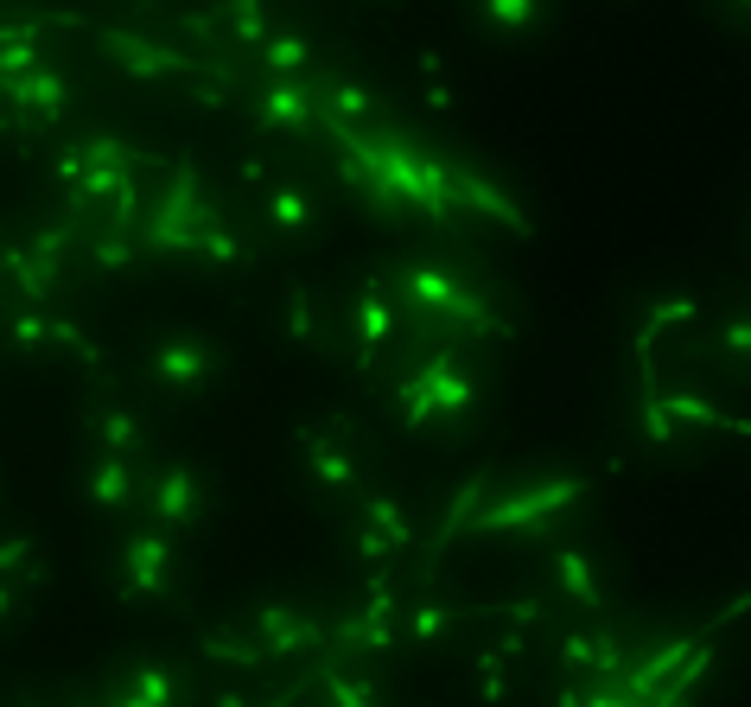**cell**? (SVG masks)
<instances>
[{
	"mask_svg": "<svg viewBox=\"0 0 751 707\" xmlns=\"http://www.w3.org/2000/svg\"><path fill=\"white\" fill-rule=\"evenodd\" d=\"M580 491H586L580 479H555V484H528V491H516V497H490L485 510L472 517V529H523V522H535V517L567 510Z\"/></svg>",
	"mask_w": 751,
	"mask_h": 707,
	"instance_id": "obj_1",
	"label": "cell"
},
{
	"mask_svg": "<svg viewBox=\"0 0 751 707\" xmlns=\"http://www.w3.org/2000/svg\"><path fill=\"white\" fill-rule=\"evenodd\" d=\"M414 294L427 299V306H440V313H452V319H485V306L465 294L458 281H440V274H414Z\"/></svg>",
	"mask_w": 751,
	"mask_h": 707,
	"instance_id": "obj_2",
	"label": "cell"
},
{
	"mask_svg": "<svg viewBox=\"0 0 751 707\" xmlns=\"http://www.w3.org/2000/svg\"><path fill=\"white\" fill-rule=\"evenodd\" d=\"M555 574H561V587L580 599V605H599V580L586 574V561H580V555H561V561H555Z\"/></svg>",
	"mask_w": 751,
	"mask_h": 707,
	"instance_id": "obj_3",
	"label": "cell"
},
{
	"mask_svg": "<svg viewBox=\"0 0 751 707\" xmlns=\"http://www.w3.org/2000/svg\"><path fill=\"white\" fill-rule=\"evenodd\" d=\"M485 13L497 26H528V20H535V0H485Z\"/></svg>",
	"mask_w": 751,
	"mask_h": 707,
	"instance_id": "obj_4",
	"label": "cell"
}]
</instances>
